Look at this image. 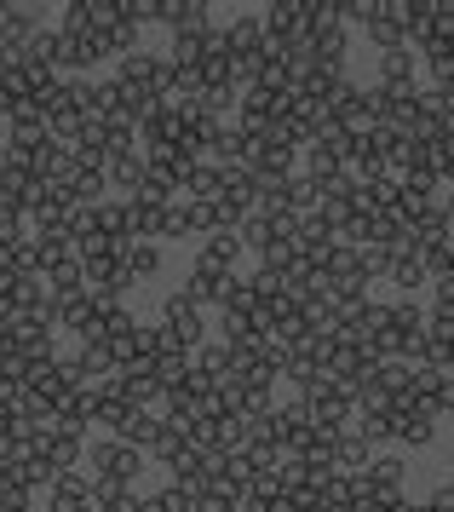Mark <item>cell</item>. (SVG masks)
<instances>
[{
    "mask_svg": "<svg viewBox=\"0 0 454 512\" xmlns=\"http://www.w3.org/2000/svg\"><path fill=\"white\" fill-rule=\"evenodd\" d=\"M236 259H242V236H236V231H213L196 265H202V271H219V277H230V265H236Z\"/></svg>",
    "mask_w": 454,
    "mask_h": 512,
    "instance_id": "obj_2",
    "label": "cell"
},
{
    "mask_svg": "<svg viewBox=\"0 0 454 512\" xmlns=\"http://www.w3.org/2000/svg\"><path fill=\"white\" fill-rule=\"evenodd\" d=\"M196 512H242V501H230V495H219V489H213V495H202V501H196Z\"/></svg>",
    "mask_w": 454,
    "mask_h": 512,
    "instance_id": "obj_3",
    "label": "cell"
},
{
    "mask_svg": "<svg viewBox=\"0 0 454 512\" xmlns=\"http://www.w3.org/2000/svg\"><path fill=\"white\" fill-rule=\"evenodd\" d=\"M449 415H454V403H449Z\"/></svg>",
    "mask_w": 454,
    "mask_h": 512,
    "instance_id": "obj_4",
    "label": "cell"
},
{
    "mask_svg": "<svg viewBox=\"0 0 454 512\" xmlns=\"http://www.w3.org/2000/svg\"><path fill=\"white\" fill-rule=\"evenodd\" d=\"M202 311L196 305H184L179 294L167 300V317H161V351H190L196 340H202Z\"/></svg>",
    "mask_w": 454,
    "mask_h": 512,
    "instance_id": "obj_1",
    "label": "cell"
}]
</instances>
